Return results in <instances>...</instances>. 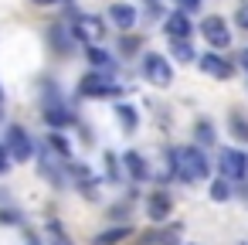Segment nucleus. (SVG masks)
<instances>
[{
  "label": "nucleus",
  "mask_w": 248,
  "mask_h": 245,
  "mask_svg": "<svg viewBox=\"0 0 248 245\" xmlns=\"http://www.w3.org/2000/svg\"><path fill=\"white\" fill-rule=\"evenodd\" d=\"M75 38H82V41H89V45H99V41L106 38L102 17H95V14H82V17H78V28H75Z\"/></svg>",
  "instance_id": "0eeeda50"
},
{
  "label": "nucleus",
  "mask_w": 248,
  "mask_h": 245,
  "mask_svg": "<svg viewBox=\"0 0 248 245\" xmlns=\"http://www.w3.org/2000/svg\"><path fill=\"white\" fill-rule=\"evenodd\" d=\"M109 21L119 31H129V28H136V7L133 4H112L109 7Z\"/></svg>",
  "instance_id": "1a4fd4ad"
},
{
  "label": "nucleus",
  "mask_w": 248,
  "mask_h": 245,
  "mask_svg": "<svg viewBox=\"0 0 248 245\" xmlns=\"http://www.w3.org/2000/svg\"><path fill=\"white\" fill-rule=\"evenodd\" d=\"M123 160H126V170H129V177H133V180H146V177H150V167H146V160H143L136 150H129Z\"/></svg>",
  "instance_id": "f8f14e48"
},
{
  "label": "nucleus",
  "mask_w": 248,
  "mask_h": 245,
  "mask_svg": "<svg viewBox=\"0 0 248 245\" xmlns=\"http://www.w3.org/2000/svg\"><path fill=\"white\" fill-rule=\"evenodd\" d=\"M170 55H173L177 62H184V65H190V62L197 58V51H194L190 41H170Z\"/></svg>",
  "instance_id": "ddd939ff"
},
{
  "label": "nucleus",
  "mask_w": 248,
  "mask_h": 245,
  "mask_svg": "<svg viewBox=\"0 0 248 245\" xmlns=\"http://www.w3.org/2000/svg\"><path fill=\"white\" fill-rule=\"evenodd\" d=\"M28 245H38V242H28Z\"/></svg>",
  "instance_id": "a878e982"
},
{
  "label": "nucleus",
  "mask_w": 248,
  "mask_h": 245,
  "mask_svg": "<svg viewBox=\"0 0 248 245\" xmlns=\"http://www.w3.org/2000/svg\"><path fill=\"white\" fill-rule=\"evenodd\" d=\"M4 147H7V153H11L14 160H28V157L34 153V143H31V136H28L21 126H11V130H7V140H4Z\"/></svg>",
  "instance_id": "39448f33"
},
{
  "label": "nucleus",
  "mask_w": 248,
  "mask_h": 245,
  "mask_svg": "<svg viewBox=\"0 0 248 245\" xmlns=\"http://www.w3.org/2000/svg\"><path fill=\"white\" fill-rule=\"evenodd\" d=\"M34 4H58V0H34Z\"/></svg>",
  "instance_id": "393cba45"
},
{
  "label": "nucleus",
  "mask_w": 248,
  "mask_h": 245,
  "mask_svg": "<svg viewBox=\"0 0 248 245\" xmlns=\"http://www.w3.org/2000/svg\"><path fill=\"white\" fill-rule=\"evenodd\" d=\"M170 208H173L170 194H167V191H156V194L150 197V204H146V214H150L153 221H163V218H170Z\"/></svg>",
  "instance_id": "9b49d317"
},
{
  "label": "nucleus",
  "mask_w": 248,
  "mask_h": 245,
  "mask_svg": "<svg viewBox=\"0 0 248 245\" xmlns=\"http://www.w3.org/2000/svg\"><path fill=\"white\" fill-rule=\"evenodd\" d=\"M217 170L224 177H231V180H245L248 177V157L241 150L224 147V150H217Z\"/></svg>",
  "instance_id": "f03ea898"
},
{
  "label": "nucleus",
  "mask_w": 248,
  "mask_h": 245,
  "mask_svg": "<svg viewBox=\"0 0 248 245\" xmlns=\"http://www.w3.org/2000/svg\"><path fill=\"white\" fill-rule=\"evenodd\" d=\"M201 34L207 38V45H211L214 51H221V48H228V45H231V31H228V24H224L221 17H204Z\"/></svg>",
  "instance_id": "20e7f679"
},
{
  "label": "nucleus",
  "mask_w": 248,
  "mask_h": 245,
  "mask_svg": "<svg viewBox=\"0 0 248 245\" xmlns=\"http://www.w3.org/2000/svg\"><path fill=\"white\" fill-rule=\"evenodd\" d=\"M170 160H173V174L184 184H201L211 174V163H207V157L197 147H180V150L170 153Z\"/></svg>",
  "instance_id": "f257e3e1"
},
{
  "label": "nucleus",
  "mask_w": 248,
  "mask_h": 245,
  "mask_svg": "<svg viewBox=\"0 0 248 245\" xmlns=\"http://www.w3.org/2000/svg\"><path fill=\"white\" fill-rule=\"evenodd\" d=\"M163 31L170 34V41H190V34H194L190 14H184V11H173V14H167V21H163Z\"/></svg>",
  "instance_id": "423d86ee"
},
{
  "label": "nucleus",
  "mask_w": 248,
  "mask_h": 245,
  "mask_svg": "<svg viewBox=\"0 0 248 245\" xmlns=\"http://www.w3.org/2000/svg\"><path fill=\"white\" fill-rule=\"evenodd\" d=\"M228 126H231V136H234V140L248 143V119H245L241 113H231V116H228Z\"/></svg>",
  "instance_id": "2eb2a0df"
},
{
  "label": "nucleus",
  "mask_w": 248,
  "mask_h": 245,
  "mask_svg": "<svg viewBox=\"0 0 248 245\" xmlns=\"http://www.w3.org/2000/svg\"><path fill=\"white\" fill-rule=\"evenodd\" d=\"M241 68L248 72V48H241Z\"/></svg>",
  "instance_id": "b1692460"
},
{
  "label": "nucleus",
  "mask_w": 248,
  "mask_h": 245,
  "mask_svg": "<svg viewBox=\"0 0 248 245\" xmlns=\"http://www.w3.org/2000/svg\"><path fill=\"white\" fill-rule=\"evenodd\" d=\"M133 231L129 228H112V231H102L99 238H95V245H116V242H123V238H129Z\"/></svg>",
  "instance_id": "f3484780"
},
{
  "label": "nucleus",
  "mask_w": 248,
  "mask_h": 245,
  "mask_svg": "<svg viewBox=\"0 0 248 245\" xmlns=\"http://www.w3.org/2000/svg\"><path fill=\"white\" fill-rule=\"evenodd\" d=\"M85 58H89V62H92V65H95V68H106V72H112V58H109V55H106V51H102V48H99V45H92V48H89V55H85Z\"/></svg>",
  "instance_id": "dca6fc26"
},
{
  "label": "nucleus",
  "mask_w": 248,
  "mask_h": 245,
  "mask_svg": "<svg viewBox=\"0 0 248 245\" xmlns=\"http://www.w3.org/2000/svg\"><path fill=\"white\" fill-rule=\"evenodd\" d=\"M201 68H204L211 79H231V72H234V68H231V65H228V62L217 55V51H211V55H201Z\"/></svg>",
  "instance_id": "9d476101"
},
{
  "label": "nucleus",
  "mask_w": 248,
  "mask_h": 245,
  "mask_svg": "<svg viewBox=\"0 0 248 245\" xmlns=\"http://www.w3.org/2000/svg\"><path fill=\"white\" fill-rule=\"evenodd\" d=\"M180 4V11L184 14H194V11H201V0H177Z\"/></svg>",
  "instance_id": "5701e85b"
},
{
  "label": "nucleus",
  "mask_w": 248,
  "mask_h": 245,
  "mask_svg": "<svg viewBox=\"0 0 248 245\" xmlns=\"http://www.w3.org/2000/svg\"><path fill=\"white\" fill-rule=\"evenodd\" d=\"M48 143H51V150H58L62 157H68V143H65L58 133H51V136H48Z\"/></svg>",
  "instance_id": "412c9836"
},
{
  "label": "nucleus",
  "mask_w": 248,
  "mask_h": 245,
  "mask_svg": "<svg viewBox=\"0 0 248 245\" xmlns=\"http://www.w3.org/2000/svg\"><path fill=\"white\" fill-rule=\"evenodd\" d=\"M143 75H146V82H153L160 89H167L173 82V68H170V62L163 55H146L143 58Z\"/></svg>",
  "instance_id": "7ed1b4c3"
},
{
  "label": "nucleus",
  "mask_w": 248,
  "mask_h": 245,
  "mask_svg": "<svg viewBox=\"0 0 248 245\" xmlns=\"http://www.w3.org/2000/svg\"><path fill=\"white\" fill-rule=\"evenodd\" d=\"M197 140H201V143H214V130H211V123H204V119L197 123Z\"/></svg>",
  "instance_id": "aec40b11"
},
{
  "label": "nucleus",
  "mask_w": 248,
  "mask_h": 245,
  "mask_svg": "<svg viewBox=\"0 0 248 245\" xmlns=\"http://www.w3.org/2000/svg\"><path fill=\"white\" fill-rule=\"evenodd\" d=\"M78 92L82 96H89V99H102V96H116L119 92V85H112L109 79H102V75H85L82 79V85H78Z\"/></svg>",
  "instance_id": "6e6552de"
},
{
  "label": "nucleus",
  "mask_w": 248,
  "mask_h": 245,
  "mask_svg": "<svg viewBox=\"0 0 248 245\" xmlns=\"http://www.w3.org/2000/svg\"><path fill=\"white\" fill-rule=\"evenodd\" d=\"M116 116H119V123H123V130H126V133H133V130H136V123H140L136 109H133V106H126V102H119V106H116Z\"/></svg>",
  "instance_id": "4468645a"
},
{
  "label": "nucleus",
  "mask_w": 248,
  "mask_h": 245,
  "mask_svg": "<svg viewBox=\"0 0 248 245\" xmlns=\"http://www.w3.org/2000/svg\"><path fill=\"white\" fill-rule=\"evenodd\" d=\"M11 170V153H7V147L0 143V174H7Z\"/></svg>",
  "instance_id": "4be33fe9"
},
{
  "label": "nucleus",
  "mask_w": 248,
  "mask_h": 245,
  "mask_svg": "<svg viewBox=\"0 0 248 245\" xmlns=\"http://www.w3.org/2000/svg\"><path fill=\"white\" fill-rule=\"evenodd\" d=\"M228 197H231V187L224 180H214L211 184V201H228Z\"/></svg>",
  "instance_id": "6ab92c4d"
},
{
  "label": "nucleus",
  "mask_w": 248,
  "mask_h": 245,
  "mask_svg": "<svg viewBox=\"0 0 248 245\" xmlns=\"http://www.w3.org/2000/svg\"><path fill=\"white\" fill-rule=\"evenodd\" d=\"M45 231H48V242H51V245H72V238L65 235V228H62L58 221H48Z\"/></svg>",
  "instance_id": "a211bd4d"
}]
</instances>
